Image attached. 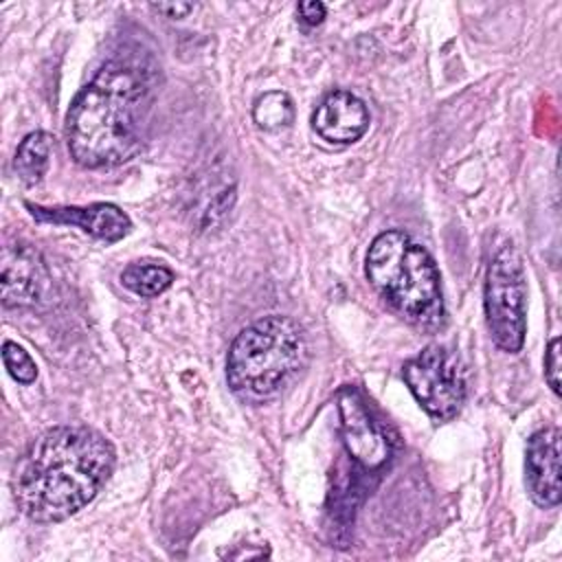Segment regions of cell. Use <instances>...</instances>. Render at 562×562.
I'll use <instances>...</instances> for the list:
<instances>
[{
	"label": "cell",
	"mask_w": 562,
	"mask_h": 562,
	"mask_svg": "<svg viewBox=\"0 0 562 562\" xmlns=\"http://www.w3.org/2000/svg\"><path fill=\"white\" fill-rule=\"evenodd\" d=\"M114 457L112 443L88 426L48 428L15 463V503L35 522H61L99 494Z\"/></svg>",
	"instance_id": "1"
},
{
	"label": "cell",
	"mask_w": 562,
	"mask_h": 562,
	"mask_svg": "<svg viewBox=\"0 0 562 562\" xmlns=\"http://www.w3.org/2000/svg\"><path fill=\"white\" fill-rule=\"evenodd\" d=\"M147 90V72L127 59L105 61L81 88L66 114V145L79 167H116L140 151L138 114Z\"/></svg>",
	"instance_id": "2"
},
{
	"label": "cell",
	"mask_w": 562,
	"mask_h": 562,
	"mask_svg": "<svg viewBox=\"0 0 562 562\" xmlns=\"http://www.w3.org/2000/svg\"><path fill=\"white\" fill-rule=\"evenodd\" d=\"M364 272L373 290L404 321L437 327L443 321L441 277L430 252L400 228L375 235Z\"/></svg>",
	"instance_id": "3"
},
{
	"label": "cell",
	"mask_w": 562,
	"mask_h": 562,
	"mask_svg": "<svg viewBox=\"0 0 562 562\" xmlns=\"http://www.w3.org/2000/svg\"><path fill=\"white\" fill-rule=\"evenodd\" d=\"M307 345L301 327L281 314L244 327L226 356L228 386L250 400L277 395L305 364Z\"/></svg>",
	"instance_id": "4"
},
{
	"label": "cell",
	"mask_w": 562,
	"mask_h": 562,
	"mask_svg": "<svg viewBox=\"0 0 562 562\" xmlns=\"http://www.w3.org/2000/svg\"><path fill=\"white\" fill-rule=\"evenodd\" d=\"M483 310L494 345L518 353L527 334V281L522 259L512 244L501 246L487 266Z\"/></svg>",
	"instance_id": "5"
},
{
	"label": "cell",
	"mask_w": 562,
	"mask_h": 562,
	"mask_svg": "<svg viewBox=\"0 0 562 562\" xmlns=\"http://www.w3.org/2000/svg\"><path fill=\"white\" fill-rule=\"evenodd\" d=\"M419 406L435 419H452L465 402V373L459 358L441 345L424 347L402 369Z\"/></svg>",
	"instance_id": "6"
},
{
	"label": "cell",
	"mask_w": 562,
	"mask_h": 562,
	"mask_svg": "<svg viewBox=\"0 0 562 562\" xmlns=\"http://www.w3.org/2000/svg\"><path fill=\"white\" fill-rule=\"evenodd\" d=\"M338 413L347 454L364 470L382 468L391 457V443L356 389L338 393Z\"/></svg>",
	"instance_id": "7"
},
{
	"label": "cell",
	"mask_w": 562,
	"mask_h": 562,
	"mask_svg": "<svg viewBox=\"0 0 562 562\" xmlns=\"http://www.w3.org/2000/svg\"><path fill=\"white\" fill-rule=\"evenodd\" d=\"M0 285L4 307L35 305L48 288L46 261L29 244H7L2 248Z\"/></svg>",
	"instance_id": "8"
},
{
	"label": "cell",
	"mask_w": 562,
	"mask_h": 562,
	"mask_svg": "<svg viewBox=\"0 0 562 562\" xmlns=\"http://www.w3.org/2000/svg\"><path fill=\"white\" fill-rule=\"evenodd\" d=\"M525 483L538 507L560 505V428L547 426L536 430L525 450Z\"/></svg>",
	"instance_id": "9"
},
{
	"label": "cell",
	"mask_w": 562,
	"mask_h": 562,
	"mask_svg": "<svg viewBox=\"0 0 562 562\" xmlns=\"http://www.w3.org/2000/svg\"><path fill=\"white\" fill-rule=\"evenodd\" d=\"M31 217L44 224H70L81 228L86 235L119 241L132 231L130 215L110 202H94L88 206H42L24 202Z\"/></svg>",
	"instance_id": "10"
},
{
	"label": "cell",
	"mask_w": 562,
	"mask_h": 562,
	"mask_svg": "<svg viewBox=\"0 0 562 562\" xmlns=\"http://www.w3.org/2000/svg\"><path fill=\"white\" fill-rule=\"evenodd\" d=\"M371 116L364 101L349 90L329 92L312 114L314 132L331 145H351L364 136Z\"/></svg>",
	"instance_id": "11"
},
{
	"label": "cell",
	"mask_w": 562,
	"mask_h": 562,
	"mask_svg": "<svg viewBox=\"0 0 562 562\" xmlns=\"http://www.w3.org/2000/svg\"><path fill=\"white\" fill-rule=\"evenodd\" d=\"M50 149H53V138L48 132L37 130L26 134L13 156V171L18 180L24 182L26 187L37 184L48 171Z\"/></svg>",
	"instance_id": "12"
},
{
	"label": "cell",
	"mask_w": 562,
	"mask_h": 562,
	"mask_svg": "<svg viewBox=\"0 0 562 562\" xmlns=\"http://www.w3.org/2000/svg\"><path fill=\"white\" fill-rule=\"evenodd\" d=\"M121 283L140 299H154L173 283V270L154 261H136L123 268Z\"/></svg>",
	"instance_id": "13"
},
{
	"label": "cell",
	"mask_w": 562,
	"mask_h": 562,
	"mask_svg": "<svg viewBox=\"0 0 562 562\" xmlns=\"http://www.w3.org/2000/svg\"><path fill=\"white\" fill-rule=\"evenodd\" d=\"M255 123L266 132H279L294 121V103L283 90H268L255 99Z\"/></svg>",
	"instance_id": "14"
},
{
	"label": "cell",
	"mask_w": 562,
	"mask_h": 562,
	"mask_svg": "<svg viewBox=\"0 0 562 562\" xmlns=\"http://www.w3.org/2000/svg\"><path fill=\"white\" fill-rule=\"evenodd\" d=\"M2 362L9 375L20 384H33L37 378V364L24 347L13 340L2 342Z\"/></svg>",
	"instance_id": "15"
},
{
	"label": "cell",
	"mask_w": 562,
	"mask_h": 562,
	"mask_svg": "<svg viewBox=\"0 0 562 562\" xmlns=\"http://www.w3.org/2000/svg\"><path fill=\"white\" fill-rule=\"evenodd\" d=\"M560 347H562V340L560 336H555L549 347H547V356H544V380L547 384L551 386V391L555 395H560Z\"/></svg>",
	"instance_id": "16"
},
{
	"label": "cell",
	"mask_w": 562,
	"mask_h": 562,
	"mask_svg": "<svg viewBox=\"0 0 562 562\" xmlns=\"http://www.w3.org/2000/svg\"><path fill=\"white\" fill-rule=\"evenodd\" d=\"M296 11H299L301 20H303L305 24H310V26H316V24H321V22L325 20V15H327V7H325L321 0H307V2H299Z\"/></svg>",
	"instance_id": "17"
},
{
	"label": "cell",
	"mask_w": 562,
	"mask_h": 562,
	"mask_svg": "<svg viewBox=\"0 0 562 562\" xmlns=\"http://www.w3.org/2000/svg\"><path fill=\"white\" fill-rule=\"evenodd\" d=\"M154 11L162 13L165 18H187L193 11L191 2H156L151 4Z\"/></svg>",
	"instance_id": "18"
}]
</instances>
